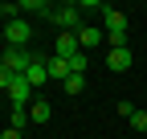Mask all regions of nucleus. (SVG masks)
Returning a JSON list of instances; mask_svg holds the SVG:
<instances>
[{
	"label": "nucleus",
	"mask_w": 147,
	"mask_h": 139,
	"mask_svg": "<svg viewBox=\"0 0 147 139\" xmlns=\"http://www.w3.org/2000/svg\"><path fill=\"white\" fill-rule=\"evenodd\" d=\"M41 57V53H33V49H16V45H4L0 49V65L8 70V74H16V78H25L29 74V65Z\"/></svg>",
	"instance_id": "f257e3e1"
},
{
	"label": "nucleus",
	"mask_w": 147,
	"mask_h": 139,
	"mask_svg": "<svg viewBox=\"0 0 147 139\" xmlns=\"http://www.w3.org/2000/svg\"><path fill=\"white\" fill-rule=\"evenodd\" d=\"M49 21L57 25L61 33H78V29H82V25H78V21H82V8H78V4H53Z\"/></svg>",
	"instance_id": "f03ea898"
},
{
	"label": "nucleus",
	"mask_w": 147,
	"mask_h": 139,
	"mask_svg": "<svg viewBox=\"0 0 147 139\" xmlns=\"http://www.w3.org/2000/svg\"><path fill=\"white\" fill-rule=\"evenodd\" d=\"M4 41H8V45H16V49H25V45L33 41V25L25 21V16H12V21L4 25Z\"/></svg>",
	"instance_id": "7ed1b4c3"
},
{
	"label": "nucleus",
	"mask_w": 147,
	"mask_h": 139,
	"mask_svg": "<svg viewBox=\"0 0 147 139\" xmlns=\"http://www.w3.org/2000/svg\"><path fill=\"white\" fill-rule=\"evenodd\" d=\"M8 102H12V107H33V86H29V78H12Z\"/></svg>",
	"instance_id": "20e7f679"
},
{
	"label": "nucleus",
	"mask_w": 147,
	"mask_h": 139,
	"mask_svg": "<svg viewBox=\"0 0 147 139\" xmlns=\"http://www.w3.org/2000/svg\"><path fill=\"white\" fill-rule=\"evenodd\" d=\"M74 53H82V45H78V33H57V45H53V57H74Z\"/></svg>",
	"instance_id": "39448f33"
},
{
	"label": "nucleus",
	"mask_w": 147,
	"mask_h": 139,
	"mask_svg": "<svg viewBox=\"0 0 147 139\" xmlns=\"http://www.w3.org/2000/svg\"><path fill=\"white\" fill-rule=\"evenodd\" d=\"M102 25H106V37H127V16L119 8H106L102 12Z\"/></svg>",
	"instance_id": "423d86ee"
},
{
	"label": "nucleus",
	"mask_w": 147,
	"mask_h": 139,
	"mask_svg": "<svg viewBox=\"0 0 147 139\" xmlns=\"http://www.w3.org/2000/svg\"><path fill=\"white\" fill-rule=\"evenodd\" d=\"M131 49H110V53H106V65L110 70H115V74H127V70H131Z\"/></svg>",
	"instance_id": "0eeeda50"
},
{
	"label": "nucleus",
	"mask_w": 147,
	"mask_h": 139,
	"mask_svg": "<svg viewBox=\"0 0 147 139\" xmlns=\"http://www.w3.org/2000/svg\"><path fill=\"white\" fill-rule=\"evenodd\" d=\"M102 37H106L102 29H94V25H82V29H78V45H82V53H86V49H94Z\"/></svg>",
	"instance_id": "6e6552de"
},
{
	"label": "nucleus",
	"mask_w": 147,
	"mask_h": 139,
	"mask_svg": "<svg viewBox=\"0 0 147 139\" xmlns=\"http://www.w3.org/2000/svg\"><path fill=\"white\" fill-rule=\"evenodd\" d=\"M25 78H29V86H33V90H37V86H45V82H49V70H45V57H37V61L29 65V74H25Z\"/></svg>",
	"instance_id": "1a4fd4ad"
},
{
	"label": "nucleus",
	"mask_w": 147,
	"mask_h": 139,
	"mask_svg": "<svg viewBox=\"0 0 147 139\" xmlns=\"http://www.w3.org/2000/svg\"><path fill=\"white\" fill-rule=\"evenodd\" d=\"M45 70H49V82H53V78H61V82H65V78L74 74L65 57H45Z\"/></svg>",
	"instance_id": "9d476101"
},
{
	"label": "nucleus",
	"mask_w": 147,
	"mask_h": 139,
	"mask_svg": "<svg viewBox=\"0 0 147 139\" xmlns=\"http://www.w3.org/2000/svg\"><path fill=\"white\" fill-rule=\"evenodd\" d=\"M49 115H53L49 102L45 98H33V107H29V119H33V123H49Z\"/></svg>",
	"instance_id": "9b49d317"
},
{
	"label": "nucleus",
	"mask_w": 147,
	"mask_h": 139,
	"mask_svg": "<svg viewBox=\"0 0 147 139\" xmlns=\"http://www.w3.org/2000/svg\"><path fill=\"white\" fill-rule=\"evenodd\" d=\"M16 12H41V16H49L53 4H45V0H21V4H16Z\"/></svg>",
	"instance_id": "f8f14e48"
},
{
	"label": "nucleus",
	"mask_w": 147,
	"mask_h": 139,
	"mask_svg": "<svg viewBox=\"0 0 147 139\" xmlns=\"http://www.w3.org/2000/svg\"><path fill=\"white\" fill-rule=\"evenodd\" d=\"M65 90H69V94H82V90H86V74H69V78H65Z\"/></svg>",
	"instance_id": "ddd939ff"
},
{
	"label": "nucleus",
	"mask_w": 147,
	"mask_h": 139,
	"mask_svg": "<svg viewBox=\"0 0 147 139\" xmlns=\"http://www.w3.org/2000/svg\"><path fill=\"white\" fill-rule=\"evenodd\" d=\"M25 119H29V107H12V119H8V127H12V131H21V127H25Z\"/></svg>",
	"instance_id": "4468645a"
},
{
	"label": "nucleus",
	"mask_w": 147,
	"mask_h": 139,
	"mask_svg": "<svg viewBox=\"0 0 147 139\" xmlns=\"http://www.w3.org/2000/svg\"><path fill=\"white\" fill-rule=\"evenodd\" d=\"M86 61H90L86 53H74V57H69V70H74V74H86Z\"/></svg>",
	"instance_id": "2eb2a0df"
},
{
	"label": "nucleus",
	"mask_w": 147,
	"mask_h": 139,
	"mask_svg": "<svg viewBox=\"0 0 147 139\" xmlns=\"http://www.w3.org/2000/svg\"><path fill=\"white\" fill-rule=\"evenodd\" d=\"M131 127H135V131H147V111H135V115H131Z\"/></svg>",
	"instance_id": "dca6fc26"
},
{
	"label": "nucleus",
	"mask_w": 147,
	"mask_h": 139,
	"mask_svg": "<svg viewBox=\"0 0 147 139\" xmlns=\"http://www.w3.org/2000/svg\"><path fill=\"white\" fill-rule=\"evenodd\" d=\"M78 8H82V12H106L110 4H98V0H86V4H78Z\"/></svg>",
	"instance_id": "f3484780"
},
{
	"label": "nucleus",
	"mask_w": 147,
	"mask_h": 139,
	"mask_svg": "<svg viewBox=\"0 0 147 139\" xmlns=\"http://www.w3.org/2000/svg\"><path fill=\"white\" fill-rule=\"evenodd\" d=\"M12 78H16V74H8V70L0 65V90H4V94H8V86H12Z\"/></svg>",
	"instance_id": "a211bd4d"
},
{
	"label": "nucleus",
	"mask_w": 147,
	"mask_h": 139,
	"mask_svg": "<svg viewBox=\"0 0 147 139\" xmlns=\"http://www.w3.org/2000/svg\"><path fill=\"white\" fill-rule=\"evenodd\" d=\"M0 139H21V131H12V127H4V131H0Z\"/></svg>",
	"instance_id": "6ab92c4d"
},
{
	"label": "nucleus",
	"mask_w": 147,
	"mask_h": 139,
	"mask_svg": "<svg viewBox=\"0 0 147 139\" xmlns=\"http://www.w3.org/2000/svg\"><path fill=\"white\" fill-rule=\"evenodd\" d=\"M4 45H8V41H4V29H0V49H4Z\"/></svg>",
	"instance_id": "aec40b11"
},
{
	"label": "nucleus",
	"mask_w": 147,
	"mask_h": 139,
	"mask_svg": "<svg viewBox=\"0 0 147 139\" xmlns=\"http://www.w3.org/2000/svg\"><path fill=\"white\" fill-rule=\"evenodd\" d=\"M0 16H4V4H0Z\"/></svg>",
	"instance_id": "412c9836"
}]
</instances>
